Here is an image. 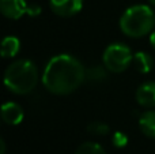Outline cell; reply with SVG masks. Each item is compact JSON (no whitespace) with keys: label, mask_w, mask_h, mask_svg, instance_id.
Masks as SVG:
<instances>
[{"label":"cell","mask_w":155,"mask_h":154,"mask_svg":"<svg viewBox=\"0 0 155 154\" xmlns=\"http://www.w3.org/2000/svg\"><path fill=\"white\" fill-rule=\"evenodd\" d=\"M86 81V68L71 55H57L48 63L42 74V85L49 93L65 95L75 92Z\"/></svg>","instance_id":"cell-1"},{"label":"cell","mask_w":155,"mask_h":154,"mask_svg":"<svg viewBox=\"0 0 155 154\" xmlns=\"http://www.w3.org/2000/svg\"><path fill=\"white\" fill-rule=\"evenodd\" d=\"M38 83V70L30 60L22 59L11 63L4 72V85L14 94H29Z\"/></svg>","instance_id":"cell-2"},{"label":"cell","mask_w":155,"mask_h":154,"mask_svg":"<svg viewBox=\"0 0 155 154\" xmlns=\"http://www.w3.org/2000/svg\"><path fill=\"white\" fill-rule=\"evenodd\" d=\"M155 26V14L148 5L136 4L127 8L120 18V29L131 38L150 34Z\"/></svg>","instance_id":"cell-3"},{"label":"cell","mask_w":155,"mask_h":154,"mask_svg":"<svg viewBox=\"0 0 155 154\" xmlns=\"http://www.w3.org/2000/svg\"><path fill=\"white\" fill-rule=\"evenodd\" d=\"M102 62L106 70L110 72H123L129 67L131 62H134V55L128 45L123 42L110 44L104 52Z\"/></svg>","instance_id":"cell-4"},{"label":"cell","mask_w":155,"mask_h":154,"mask_svg":"<svg viewBox=\"0 0 155 154\" xmlns=\"http://www.w3.org/2000/svg\"><path fill=\"white\" fill-rule=\"evenodd\" d=\"M49 5L56 15L70 18L82 10L83 0H49Z\"/></svg>","instance_id":"cell-5"},{"label":"cell","mask_w":155,"mask_h":154,"mask_svg":"<svg viewBox=\"0 0 155 154\" xmlns=\"http://www.w3.org/2000/svg\"><path fill=\"white\" fill-rule=\"evenodd\" d=\"M27 3L26 0H0V11L2 14L8 19H16L22 18L27 11Z\"/></svg>","instance_id":"cell-6"},{"label":"cell","mask_w":155,"mask_h":154,"mask_svg":"<svg viewBox=\"0 0 155 154\" xmlns=\"http://www.w3.org/2000/svg\"><path fill=\"white\" fill-rule=\"evenodd\" d=\"M23 109L19 104L8 101L2 106V120L8 126H18L23 120Z\"/></svg>","instance_id":"cell-7"},{"label":"cell","mask_w":155,"mask_h":154,"mask_svg":"<svg viewBox=\"0 0 155 154\" xmlns=\"http://www.w3.org/2000/svg\"><path fill=\"white\" fill-rule=\"evenodd\" d=\"M136 101L143 108H155V82H144L136 90Z\"/></svg>","instance_id":"cell-8"},{"label":"cell","mask_w":155,"mask_h":154,"mask_svg":"<svg viewBox=\"0 0 155 154\" xmlns=\"http://www.w3.org/2000/svg\"><path fill=\"white\" fill-rule=\"evenodd\" d=\"M139 127L146 136L155 139V111H146L140 115Z\"/></svg>","instance_id":"cell-9"},{"label":"cell","mask_w":155,"mask_h":154,"mask_svg":"<svg viewBox=\"0 0 155 154\" xmlns=\"http://www.w3.org/2000/svg\"><path fill=\"white\" fill-rule=\"evenodd\" d=\"M134 64L140 74H148L154 67V60L147 52H137L134 55Z\"/></svg>","instance_id":"cell-10"},{"label":"cell","mask_w":155,"mask_h":154,"mask_svg":"<svg viewBox=\"0 0 155 154\" xmlns=\"http://www.w3.org/2000/svg\"><path fill=\"white\" fill-rule=\"evenodd\" d=\"M21 51V42L16 37L8 35L2 42V56L3 57H14Z\"/></svg>","instance_id":"cell-11"},{"label":"cell","mask_w":155,"mask_h":154,"mask_svg":"<svg viewBox=\"0 0 155 154\" xmlns=\"http://www.w3.org/2000/svg\"><path fill=\"white\" fill-rule=\"evenodd\" d=\"M105 78H106V71L99 65H93L86 70V81L88 82L98 83V82L105 81Z\"/></svg>","instance_id":"cell-12"},{"label":"cell","mask_w":155,"mask_h":154,"mask_svg":"<svg viewBox=\"0 0 155 154\" xmlns=\"http://www.w3.org/2000/svg\"><path fill=\"white\" fill-rule=\"evenodd\" d=\"M75 154H106V152L95 142H84L76 149Z\"/></svg>","instance_id":"cell-13"},{"label":"cell","mask_w":155,"mask_h":154,"mask_svg":"<svg viewBox=\"0 0 155 154\" xmlns=\"http://www.w3.org/2000/svg\"><path fill=\"white\" fill-rule=\"evenodd\" d=\"M87 131L90 134H93V135H106V134H109L110 131V127L106 124V123H102V122H93L90 123V124L87 126Z\"/></svg>","instance_id":"cell-14"},{"label":"cell","mask_w":155,"mask_h":154,"mask_svg":"<svg viewBox=\"0 0 155 154\" xmlns=\"http://www.w3.org/2000/svg\"><path fill=\"white\" fill-rule=\"evenodd\" d=\"M112 142L114 145V147L117 149H123L128 145V136L127 134H124L123 131H116L114 134L112 135Z\"/></svg>","instance_id":"cell-15"},{"label":"cell","mask_w":155,"mask_h":154,"mask_svg":"<svg viewBox=\"0 0 155 154\" xmlns=\"http://www.w3.org/2000/svg\"><path fill=\"white\" fill-rule=\"evenodd\" d=\"M26 14L29 16H38L41 14V7L38 4H35V3H33V4L27 5V11Z\"/></svg>","instance_id":"cell-16"},{"label":"cell","mask_w":155,"mask_h":154,"mask_svg":"<svg viewBox=\"0 0 155 154\" xmlns=\"http://www.w3.org/2000/svg\"><path fill=\"white\" fill-rule=\"evenodd\" d=\"M150 42H151V45H153V48L155 49V32L150 33Z\"/></svg>","instance_id":"cell-17"},{"label":"cell","mask_w":155,"mask_h":154,"mask_svg":"<svg viewBox=\"0 0 155 154\" xmlns=\"http://www.w3.org/2000/svg\"><path fill=\"white\" fill-rule=\"evenodd\" d=\"M0 145H2V154H4V152H5V143H4V141L0 142Z\"/></svg>","instance_id":"cell-18"},{"label":"cell","mask_w":155,"mask_h":154,"mask_svg":"<svg viewBox=\"0 0 155 154\" xmlns=\"http://www.w3.org/2000/svg\"><path fill=\"white\" fill-rule=\"evenodd\" d=\"M148 2H150L153 5H155V0H148Z\"/></svg>","instance_id":"cell-19"}]
</instances>
